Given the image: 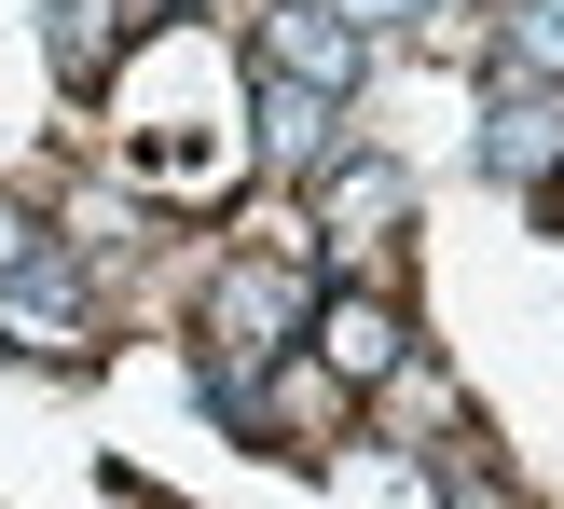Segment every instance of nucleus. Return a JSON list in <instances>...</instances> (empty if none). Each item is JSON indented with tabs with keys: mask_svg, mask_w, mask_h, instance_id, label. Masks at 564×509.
I'll return each mask as SVG.
<instances>
[{
	"mask_svg": "<svg viewBox=\"0 0 564 509\" xmlns=\"http://www.w3.org/2000/svg\"><path fill=\"white\" fill-rule=\"evenodd\" d=\"M262 42H275V83H303V97H345V83L372 69V55H358V28H345V14H317V0H290Z\"/></svg>",
	"mask_w": 564,
	"mask_h": 509,
	"instance_id": "1",
	"label": "nucleus"
},
{
	"mask_svg": "<svg viewBox=\"0 0 564 509\" xmlns=\"http://www.w3.org/2000/svg\"><path fill=\"white\" fill-rule=\"evenodd\" d=\"M317 358H330V386H400V358H413V345H400V303H358V290H345V303L317 317Z\"/></svg>",
	"mask_w": 564,
	"mask_h": 509,
	"instance_id": "2",
	"label": "nucleus"
},
{
	"mask_svg": "<svg viewBox=\"0 0 564 509\" xmlns=\"http://www.w3.org/2000/svg\"><path fill=\"white\" fill-rule=\"evenodd\" d=\"M0 331L14 345H42V358H83V290H69V262H28V275H0Z\"/></svg>",
	"mask_w": 564,
	"mask_h": 509,
	"instance_id": "3",
	"label": "nucleus"
},
{
	"mask_svg": "<svg viewBox=\"0 0 564 509\" xmlns=\"http://www.w3.org/2000/svg\"><path fill=\"white\" fill-rule=\"evenodd\" d=\"M551 97H538V83H496V110H482V165H496V180H538V165H551Z\"/></svg>",
	"mask_w": 564,
	"mask_h": 509,
	"instance_id": "4",
	"label": "nucleus"
},
{
	"mask_svg": "<svg viewBox=\"0 0 564 509\" xmlns=\"http://www.w3.org/2000/svg\"><path fill=\"white\" fill-rule=\"evenodd\" d=\"M303 317V275H220V345H275Z\"/></svg>",
	"mask_w": 564,
	"mask_h": 509,
	"instance_id": "5",
	"label": "nucleus"
},
{
	"mask_svg": "<svg viewBox=\"0 0 564 509\" xmlns=\"http://www.w3.org/2000/svg\"><path fill=\"white\" fill-rule=\"evenodd\" d=\"M110 28H124V0H42V42H55V69H69V83L110 69Z\"/></svg>",
	"mask_w": 564,
	"mask_h": 509,
	"instance_id": "6",
	"label": "nucleus"
},
{
	"mask_svg": "<svg viewBox=\"0 0 564 509\" xmlns=\"http://www.w3.org/2000/svg\"><path fill=\"white\" fill-rule=\"evenodd\" d=\"M262 138H275V165H317L330 97H303V83H275V69H262Z\"/></svg>",
	"mask_w": 564,
	"mask_h": 509,
	"instance_id": "7",
	"label": "nucleus"
},
{
	"mask_svg": "<svg viewBox=\"0 0 564 509\" xmlns=\"http://www.w3.org/2000/svg\"><path fill=\"white\" fill-rule=\"evenodd\" d=\"M510 83H564V0H523L510 14Z\"/></svg>",
	"mask_w": 564,
	"mask_h": 509,
	"instance_id": "8",
	"label": "nucleus"
},
{
	"mask_svg": "<svg viewBox=\"0 0 564 509\" xmlns=\"http://www.w3.org/2000/svg\"><path fill=\"white\" fill-rule=\"evenodd\" d=\"M330 220H345V235H386V220H400V165H345V180H330Z\"/></svg>",
	"mask_w": 564,
	"mask_h": 509,
	"instance_id": "9",
	"label": "nucleus"
},
{
	"mask_svg": "<svg viewBox=\"0 0 564 509\" xmlns=\"http://www.w3.org/2000/svg\"><path fill=\"white\" fill-rule=\"evenodd\" d=\"M317 14H345V28H413L427 0H317Z\"/></svg>",
	"mask_w": 564,
	"mask_h": 509,
	"instance_id": "10",
	"label": "nucleus"
},
{
	"mask_svg": "<svg viewBox=\"0 0 564 509\" xmlns=\"http://www.w3.org/2000/svg\"><path fill=\"white\" fill-rule=\"evenodd\" d=\"M42 262V235H28V207H0V275H28Z\"/></svg>",
	"mask_w": 564,
	"mask_h": 509,
	"instance_id": "11",
	"label": "nucleus"
},
{
	"mask_svg": "<svg viewBox=\"0 0 564 509\" xmlns=\"http://www.w3.org/2000/svg\"><path fill=\"white\" fill-rule=\"evenodd\" d=\"M455 509H496V496H468V483H455Z\"/></svg>",
	"mask_w": 564,
	"mask_h": 509,
	"instance_id": "12",
	"label": "nucleus"
}]
</instances>
